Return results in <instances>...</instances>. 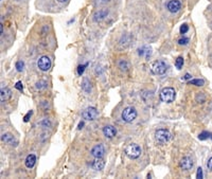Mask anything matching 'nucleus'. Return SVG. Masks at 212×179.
Returning a JSON list of instances; mask_svg holds the SVG:
<instances>
[{
	"label": "nucleus",
	"mask_w": 212,
	"mask_h": 179,
	"mask_svg": "<svg viewBox=\"0 0 212 179\" xmlns=\"http://www.w3.org/2000/svg\"><path fill=\"white\" fill-rule=\"evenodd\" d=\"M160 100L164 103H172L174 102L175 97H176V92H175L174 88L172 87H166L160 91Z\"/></svg>",
	"instance_id": "1"
},
{
	"label": "nucleus",
	"mask_w": 212,
	"mask_h": 179,
	"mask_svg": "<svg viewBox=\"0 0 212 179\" xmlns=\"http://www.w3.org/2000/svg\"><path fill=\"white\" fill-rule=\"evenodd\" d=\"M125 154H126V156L128 158L137 159L141 154V149L138 144H135V143L130 144V145H127L126 149H125Z\"/></svg>",
	"instance_id": "2"
},
{
	"label": "nucleus",
	"mask_w": 212,
	"mask_h": 179,
	"mask_svg": "<svg viewBox=\"0 0 212 179\" xmlns=\"http://www.w3.org/2000/svg\"><path fill=\"white\" fill-rule=\"evenodd\" d=\"M151 70H152V72L154 74L161 75L166 73V71L168 70V66H167V64L164 63L163 61H156L153 63L152 67H151Z\"/></svg>",
	"instance_id": "3"
},
{
	"label": "nucleus",
	"mask_w": 212,
	"mask_h": 179,
	"mask_svg": "<svg viewBox=\"0 0 212 179\" xmlns=\"http://www.w3.org/2000/svg\"><path fill=\"white\" fill-rule=\"evenodd\" d=\"M137 118V111L134 107H126L122 113V119H123L124 122L126 123H130L133 122L134 120Z\"/></svg>",
	"instance_id": "4"
},
{
	"label": "nucleus",
	"mask_w": 212,
	"mask_h": 179,
	"mask_svg": "<svg viewBox=\"0 0 212 179\" xmlns=\"http://www.w3.org/2000/svg\"><path fill=\"white\" fill-rule=\"evenodd\" d=\"M155 138L158 143L164 144L168 141H170V139H171V134H170V131L167 129H158L155 134Z\"/></svg>",
	"instance_id": "5"
},
{
	"label": "nucleus",
	"mask_w": 212,
	"mask_h": 179,
	"mask_svg": "<svg viewBox=\"0 0 212 179\" xmlns=\"http://www.w3.org/2000/svg\"><path fill=\"white\" fill-rule=\"evenodd\" d=\"M98 110L94 107H88L82 113V117L83 119L87 120V121H93V120L97 119L98 117Z\"/></svg>",
	"instance_id": "6"
},
{
	"label": "nucleus",
	"mask_w": 212,
	"mask_h": 179,
	"mask_svg": "<svg viewBox=\"0 0 212 179\" xmlns=\"http://www.w3.org/2000/svg\"><path fill=\"white\" fill-rule=\"evenodd\" d=\"M37 66L41 71H48L51 68V61L48 56H41L37 61Z\"/></svg>",
	"instance_id": "7"
},
{
	"label": "nucleus",
	"mask_w": 212,
	"mask_h": 179,
	"mask_svg": "<svg viewBox=\"0 0 212 179\" xmlns=\"http://www.w3.org/2000/svg\"><path fill=\"white\" fill-rule=\"evenodd\" d=\"M90 153L94 158H102L103 156H104V153H105L104 145H102V144L96 145V146L93 147V150H91Z\"/></svg>",
	"instance_id": "8"
},
{
	"label": "nucleus",
	"mask_w": 212,
	"mask_h": 179,
	"mask_svg": "<svg viewBox=\"0 0 212 179\" xmlns=\"http://www.w3.org/2000/svg\"><path fill=\"white\" fill-rule=\"evenodd\" d=\"M167 8H168V10L171 13H177L181 9V3L178 0H171V1L168 2Z\"/></svg>",
	"instance_id": "9"
},
{
	"label": "nucleus",
	"mask_w": 212,
	"mask_h": 179,
	"mask_svg": "<svg viewBox=\"0 0 212 179\" xmlns=\"http://www.w3.org/2000/svg\"><path fill=\"white\" fill-rule=\"evenodd\" d=\"M180 167L183 170H191L193 167V160L190 157H183L180 161Z\"/></svg>",
	"instance_id": "10"
},
{
	"label": "nucleus",
	"mask_w": 212,
	"mask_h": 179,
	"mask_svg": "<svg viewBox=\"0 0 212 179\" xmlns=\"http://www.w3.org/2000/svg\"><path fill=\"white\" fill-rule=\"evenodd\" d=\"M103 134H104V136L106 137V138L111 139L116 136L117 129L114 126H111V125H107V126L103 127Z\"/></svg>",
	"instance_id": "11"
},
{
	"label": "nucleus",
	"mask_w": 212,
	"mask_h": 179,
	"mask_svg": "<svg viewBox=\"0 0 212 179\" xmlns=\"http://www.w3.org/2000/svg\"><path fill=\"white\" fill-rule=\"evenodd\" d=\"M11 97H12V91H11L9 88H7V87L1 88V91H0V99H1V102H5V101L10 100Z\"/></svg>",
	"instance_id": "12"
},
{
	"label": "nucleus",
	"mask_w": 212,
	"mask_h": 179,
	"mask_svg": "<svg viewBox=\"0 0 212 179\" xmlns=\"http://www.w3.org/2000/svg\"><path fill=\"white\" fill-rule=\"evenodd\" d=\"M24 163H26V166L28 167V169H32V167L34 166L35 163H36V156L33 155V154L28 155L27 158H26V161H24Z\"/></svg>",
	"instance_id": "13"
},
{
	"label": "nucleus",
	"mask_w": 212,
	"mask_h": 179,
	"mask_svg": "<svg viewBox=\"0 0 212 179\" xmlns=\"http://www.w3.org/2000/svg\"><path fill=\"white\" fill-rule=\"evenodd\" d=\"M91 166H93V170L101 171V170H103V167H104V166H105V162L102 158H96Z\"/></svg>",
	"instance_id": "14"
},
{
	"label": "nucleus",
	"mask_w": 212,
	"mask_h": 179,
	"mask_svg": "<svg viewBox=\"0 0 212 179\" xmlns=\"http://www.w3.org/2000/svg\"><path fill=\"white\" fill-rule=\"evenodd\" d=\"M107 10H100L98 11V12H96V14H94L93 16V20L94 21H100L102 20V19H104L106 16H107Z\"/></svg>",
	"instance_id": "15"
},
{
	"label": "nucleus",
	"mask_w": 212,
	"mask_h": 179,
	"mask_svg": "<svg viewBox=\"0 0 212 179\" xmlns=\"http://www.w3.org/2000/svg\"><path fill=\"white\" fill-rule=\"evenodd\" d=\"M2 141H4L8 144H13L14 138L11 134H4V135H2Z\"/></svg>",
	"instance_id": "16"
},
{
	"label": "nucleus",
	"mask_w": 212,
	"mask_h": 179,
	"mask_svg": "<svg viewBox=\"0 0 212 179\" xmlns=\"http://www.w3.org/2000/svg\"><path fill=\"white\" fill-rule=\"evenodd\" d=\"M190 85H195V86H203L205 84V81L202 79H196V80H190L188 82Z\"/></svg>",
	"instance_id": "17"
},
{
	"label": "nucleus",
	"mask_w": 212,
	"mask_h": 179,
	"mask_svg": "<svg viewBox=\"0 0 212 179\" xmlns=\"http://www.w3.org/2000/svg\"><path fill=\"white\" fill-rule=\"evenodd\" d=\"M212 139V134L211 133H208V131H203V133L199 134V140H207V139Z\"/></svg>",
	"instance_id": "18"
},
{
	"label": "nucleus",
	"mask_w": 212,
	"mask_h": 179,
	"mask_svg": "<svg viewBox=\"0 0 212 179\" xmlns=\"http://www.w3.org/2000/svg\"><path fill=\"white\" fill-rule=\"evenodd\" d=\"M175 66H176L177 69H181L183 66V58L181 56H178L176 58V61H175Z\"/></svg>",
	"instance_id": "19"
},
{
	"label": "nucleus",
	"mask_w": 212,
	"mask_h": 179,
	"mask_svg": "<svg viewBox=\"0 0 212 179\" xmlns=\"http://www.w3.org/2000/svg\"><path fill=\"white\" fill-rule=\"evenodd\" d=\"M119 67H120V68H121L122 70L126 71V70H128V68H130V65H128L127 61H119Z\"/></svg>",
	"instance_id": "20"
},
{
	"label": "nucleus",
	"mask_w": 212,
	"mask_h": 179,
	"mask_svg": "<svg viewBox=\"0 0 212 179\" xmlns=\"http://www.w3.org/2000/svg\"><path fill=\"white\" fill-rule=\"evenodd\" d=\"M88 64H84V65H80L79 67H77V74L79 75H82L83 73H84V70L85 68L87 67Z\"/></svg>",
	"instance_id": "21"
},
{
	"label": "nucleus",
	"mask_w": 212,
	"mask_h": 179,
	"mask_svg": "<svg viewBox=\"0 0 212 179\" xmlns=\"http://www.w3.org/2000/svg\"><path fill=\"white\" fill-rule=\"evenodd\" d=\"M138 54H139V55H141V56H142V55H144V54H146V57H147V56H149V55L151 54V51L147 52V51H146V47H144V48H141V49H139V50H138Z\"/></svg>",
	"instance_id": "22"
},
{
	"label": "nucleus",
	"mask_w": 212,
	"mask_h": 179,
	"mask_svg": "<svg viewBox=\"0 0 212 179\" xmlns=\"http://www.w3.org/2000/svg\"><path fill=\"white\" fill-rule=\"evenodd\" d=\"M24 67V63L22 61H18L17 63H16V68H17L18 71H22Z\"/></svg>",
	"instance_id": "23"
},
{
	"label": "nucleus",
	"mask_w": 212,
	"mask_h": 179,
	"mask_svg": "<svg viewBox=\"0 0 212 179\" xmlns=\"http://www.w3.org/2000/svg\"><path fill=\"white\" fill-rule=\"evenodd\" d=\"M87 85H89V82L87 80H84L83 81V85H82V88L84 89V90L86 91V92H89L90 91V87H88L87 88Z\"/></svg>",
	"instance_id": "24"
},
{
	"label": "nucleus",
	"mask_w": 212,
	"mask_h": 179,
	"mask_svg": "<svg viewBox=\"0 0 212 179\" xmlns=\"http://www.w3.org/2000/svg\"><path fill=\"white\" fill-rule=\"evenodd\" d=\"M188 30H189V26L186 24H183V26L180 27V33L181 34H186V33L188 32Z\"/></svg>",
	"instance_id": "25"
},
{
	"label": "nucleus",
	"mask_w": 212,
	"mask_h": 179,
	"mask_svg": "<svg viewBox=\"0 0 212 179\" xmlns=\"http://www.w3.org/2000/svg\"><path fill=\"white\" fill-rule=\"evenodd\" d=\"M188 43H189V38H187V37H183V38H180V39L178 40V44L181 45V46L188 45Z\"/></svg>",
	"instance_id": "26"
},
{
	"label": "nucleus",
	"mask_w": 212,
	"mask_h": 179,
	"mask_svg": "<svg viewBox=\"0 0 212 179\" xmlns=\"http://www.w3.org/2000/svg\"><path fill=\"white\" fill-rule=\"evenodd\" d=\"M15 88L17 89L19 91H22V89H24V86H22V83L21 82H17L15 85Z\"/></svg>",
	"instance_id": "27"
},
{
	"label": "nucleus",
	"mask_w": 212,
	"mask_h": 179,
	"mask_svg": "<svg viewBox=\"0 0 212 179\" xmlns=\"http://www.w3.org/2000/svg\"><path fill=\"white\" fill-rule=\"evenodd\" d=\"M196 178H199V179L203 178V170H202V167H199V169H197V174H196Z\"/></svg>",
	"instance_id": "28"
},
{
	"label": "nucleus",
	"mask_w": 212,
	"mask_h": 179,
	"mask_svg": "<svg viewBox=\"0 0 212 179\" xmlns=\"http://www.w3.org/2000/svg\"><path fill=\"white\" fill-rule=\"evenodd\" d=\"M31 116H32V111L30 110L29 113H28L26 114V116H24V122H28V121H29V120H30V118H31Z\"/></svg>",
	"instance_id": "29"
},
{
	"label": "nucleus",
	"mask_w": 212,
	"mask_h": 179,
	"mask_svg": "<svg viewBox=\"0 0 212 179\" xmlns=\"http://www.w3.org/2000/svg\"><path fill=\"white\" fill-rule=\"evenodd\" d=\"M207 166H208V169H209V170L212 171V157L208 160V162H207Z\"/></svg>",
	"instance_id": "30"
},
{
	"label": "nucleus",
	"mask_w": 212,
	"mask_h": 179,
	"mask_svg": "<svg viewBox=\"0 0 212 179\" xmlns=\"http://www.w3.org/2000/svg\"><path fill=\"white\" fill-rule=\"evenodd\" d=\"M191 77H192V75L191 74H189V73H187L185 76H183V80H191Z\"/></svg>",
	"instance_id": "31"
},
{
	"label": "nucleus",
	"mask_w": 212,
	"mask_h": 179,
	"mask_svg": "<svg viewBox=\"0 0 212 179\" xmlns=\"http://www.w3.org/2000/svg\"><path fill=\"white\" fill-rule=\"evenodd\" d=\"M83 126H84V122H81L80 124H79V129H81Z\"/></svg>",
	"instance_id": "32"
},
{
	"label": "nucleus",
	"mask_w": 212,
	"mask_h": 179,
	"mask_svg": "<svg viewBox=\"0 0 212 179\" xmlns=\"http://www.w3.org/2000/svg\"><path fill=\"white\" fill-rule=\"evenodd\" d=\"M0 31H1V34H3V26H2V24H0Z\"/></svg>",
	"instance_id": "33"
},
{
	"label": "nucleus",
	"mask_w": 212,
	"mask_h": 179,
	"mask_svg": "<svg viewBox=\"0 0 212 179\" xmlns=\"http://www.w3.org/2000/svg\"><path fill=\"white\" fill-rule=\"evenodd\" d=\"M57 1H58V2H66L67 0H57Z\"/></svg>",
	"instance_id": "34"
}]
</instances>
